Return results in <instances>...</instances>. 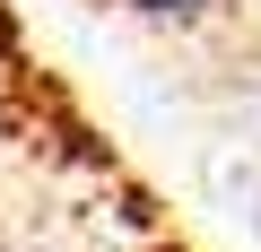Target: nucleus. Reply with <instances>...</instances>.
<instances>
[{"label":"nucleus","mask_w":261,"mask_h":252,"mask_svg":"<svg viewBox=\"0 0 261 252\" xmlns=\"http://www.w3.org/2000/svg\"><path fill=\"white\" fill-rule=\"evenodd\" d=\"M130 9H140V18H174V26H183V18H209L218 0H130Z\"/></svg>","instance_id":"f257e3e1"}]
</instances>
